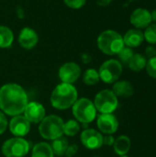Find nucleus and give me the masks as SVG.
<instances>
[{
	"label": "nucleus",
	"instance_id": "22",
	"mask_svg": "<svg viewBox=\"0 0 156 157\" xmlns=\"http://www.w3.org/2000/svg\"><path fill=\"white\" fill-rule=\"evenodd\" d=\"M68 145H69L68 141L65 138H63V137H60L58 139L53 140L51 144L53 155L60 157L64 156Z\"/></svg>",
	"mask_w": 156,
	"mask_h": 157
},
{
	"label": "nucleus",
	"instance_id": "6",
	"mask_svg": "<svg viewBox=\"0 0 156 157\" xmlns=\"http://www.w3.org/2000/svg\"><path fill=\"white\" fill-rule=\"evenodd\" d=\"M93 103L97 111L101 114L113 113L119 107L118 97L110 89H103L99 91L96 95Z\"/></svg>",
	"mask_w": 156,
	"mask_h": 157
},
{
	"label": "nucleus",
	"instance_id": "30",
	"mask_svg": "<svg viewBox=\"0 0 156 157\" xmlns=\"http://www.w3.org/2000/svg\"><path fill=\"white\" fill-rule=\"evenodd\" d=\"M78 152V146L76 144H71V145H68L67 149H66V152H65V155L64 156L66 157H73L74 155H75Z\"/></svg>",
	"mask_w": 156,
	"mask_h": 157
},
{
	"label": "nucleus",
	"instance_id": "38",
	"mask_svg": "<svg viewBox=\"0 0 156 157\" xmlns=\"http://www.w3.org/2000/svg\"><path fill=\"white\" fill-rule=\"evenodd\" d=\"M155 2H156V0H155Z\"/></svg>",
	"mask_w": 156,
	"mask_h": 157
},
{
	"label": "nucleus",
	"instance_id": "9",
	"mask_svg": "<svg viewBox=\"0 0 156 157\" xmlns=\"http://www.w3.org/2000/svg\"><path fill=\"white\" fill-rule=\"evenodd\" d=\"M81 72L82 71L79 64L74 62H68L60 67L58 75L62 83L73 84L80 78Z\"/></svg>",
	"mask_w": 156,
	"mask_h": 157
},
{
	"label": "nucleus",
	"instance_id": "15",
	"mask_svg": "<svg viewBox=\"0 0 156 157\" xmlns=\"http://www.w3.org/2000/svg\"><path fill=\"white\" fill-rule=\"evenodd\" d=\"M17 41L21 48L25 50H31L38 44L39 35L34 29L30 27H24L18 34Z\"/></svg>",
	"mask_w": 156,
	"mask_h": 157
},
{
	"label": "nucleus",
	"instance_id": "12",
	"mask_svg": "<svg viewBox=\"0 0 156 157\" xmlns=\"http://www.w3.org/2000/svg\"><path fill=\"white\" fill-rule=\"evenodd\" d=\"M10 132L15 137H24L30 131V122L25 118L24 115L14 116L8 124Z\"/></svg>",
	"mask_w": 156,
	"mask_h": 157
},
{
	"label": "nucleus",
	"instance_id": "32",
	"mask_svg": "<svg viewBox=\"0 0 156 157\" xmlns=\"http://www.w3.org/2000/svg\"><path fill=\"white\" fill-rule=\"evenodd\" d=\"M115 138L111 134H107L106 136H103V145L107 146H112L114 144Z\"/></svg>",
	"mask_w": 156,
	"mask_h": 157
},
{
	"label": "nucleus",
	"instance_id": "5",
	"mask_svg": "<svg viewBox=\"0 0 156 157\" xmlns=\"http://www.w3.org/2000/svg\"><path fill=\"white\" fill-rule=\"evenodd\" d=\"M72 111L75 120L84 124L91 123L97 117V109L94 103L86 98L77 99L72 106Z\"/></svg>",
	"mask_w": 156,
	"mask_h": 157
},
{
	"label": "nucleus",
	"instance_id": "13",
	"mask_svg": "<svg viewBox=\"0 0 156 157\" xmlns=\"http://www.w3.org/2000/svg\"><path fill=\"white\" fill-rule=\"evenodd\" d=\"M131 24L138 29H145L152 23L151 12L143 7L134 9L130 16Z\"/></svg>",
	"mask_w": 156,
	"mask_h": 157
},
{
	"label": "nucleus",
	"instance_id": "29",
	"mask_svg": "<svg viewBox=\"0 0 156 157\" xmlns=\"http://www.w3.org/2000/svg\"><path fill=\"white\" fill-rule=\"evenodd\" d=\"M8 126V121L6 117V114H4L2 111H0V134L4 133Z\"/></svg>",
	"mask_w": 156,
	"mask_h": 157
},
{
	"label": "nucleus",
	"instance_id": "37",
	"mask_svg": "<svg viewBox=\"0 0 156 157\" xmlns=\"http://www.w3.org/2000/svg\"><path fill=\"white\" fill-rule=\"evenodd\" d=\"M120 157H129V156H128L127 155H120Z\"/></svg>",
	"mask_w": 156,
	"mask_h": 157
},
{
	"label": "nucleus",
	"instance_id": "34",
	"mask_svg": "<svg viewBox=\"0 0 156 157\" xmlns=\"http://www.w3.org/2000/svg\"><path fill=\"white\" fill-rule=\"evenodd\" d=\"M16 13H17V16L18 18L22 19V18L25 17V11H24V9H23L20 6H17V8H16Z\"/></svg>",
	"mask_w": 156,
	"mask_h": 157
},
{
	"label": "nucleus",
	"instance_id": "24",
	"mask_svg": "<svg viewBox=\"0 0 156 157\" xmlns=\"http://www.w3.org/2000/svg\"><path fill=\"white\" fill-rule=\"evenodd\" d=\"M80 131V124L75 120H69L67 122L63 123V134L73 137L75 136Z\"/></svg>",
	"mask_w": 156,
	"mask_h": 157
},
{
	"label": "nucleus",
	"instance_id": "25",
	"mask_svg": "<svg viewBox=\"0 0 156 157\" xmlns=\"http://www.w3.org/2000/svg\"><path fill=\"white\" fill-rule=\"evenodd\" d=\"M144 40H146L149 45L156 44V23H151L143 32Z\"/></svg>",
	"mask_w": 156,
	"mask_h": 157
},
{
	"label": "nucleus",
	"instance_id": "8",
	"mask_svg": "<svg viewBox=\"0 0 156 157\" xmlns=\"http://www.w3.org/2000/svg\"><path fill=\"white\" fill-rule=\"evenodd\" d=\"M29 152V143L22 137L6 140L2 145V153L6 157H24Z\"/></svg>",
	"mask_w": 156,
	"mask_h": 157
},
{
	"label": "nucleus",
	"instance_id": "23",
	"mask_svg": "<svg viewBox=\"0 0 156 157\" xmlns=\"http://www.w3.org/2000/svg\"><path fill=\"white\" fill-rule=\"evenodd\" d=\"M83 81L86 86H95L100 81L98 71L94 68L87 69L83 75Z\"/></svg>",
	"mask_w": 156,
	"mask_h": 157
},
{
	"label": "nucleus",
	"instance_id": "19",
	"mask_svg": "<svg viewBox=\"0 0 156 157\" xmlns=\"http://www.w3.org/2000/svg\"><path fill=\"white\" fill-rule=\"evenodd\" d=\"M31 157H54V155L51 144L45 142H40L33 146Z\"/></svg>",
	"mask_w": 156,
	"mask_h": 157
},
{
	"label": "nucleus",
	"instance_id": "2",
	"mask_svg": "<svg viewBox=\"0 0 156 157\" xmlns=\"http://www.w3.org/2000/svg\"><path fill=\"white\" fill-rule=\"evenodd\" d=\"M78 99V93L73 84L61 83L52 90L50 98L51 106L59 110H64L75 103Z\"/></svg>",
	"mask_w": 156,
	"mask_h": 157
},
{
	"label": "nucleus",
	"instance_id": "21",
	"mask_svg": "<svg viewBox=\"0 0 156 157\" xmlns=\"http://www.w3.org/2000/svg\"><path fill=\"white\" fill-rule=\"evenodd\" d=\"M147 63V58L142 53H134L128 63V67L133 72L143 71Z\"/></svg>",
	"mask_w": 156,
	"mask_h": 157
},
{
	"label": "nucleus",
	"instance_id": "20",
	"mask_svg": "<svg viewBox=\"0 0 156 157\" xmlns=\"http://www.w3.org/2000/svg\"><path fill=\"white\" fill-rule=\"evenodd\" d=\"M14 41V33L10 28L0 25V48H9Z\"/></svg>",
	"mask_w": 156,
	"mask_h": 157
},
{
	"label": "nucleus",
	"instance_id": "28",
	"mask_svg": "<svg viewBox=\"0 0 156 157\" xmlns=\"http://www.w3.org/2000/svg\"><path fill=\"white\" fill-rule=\"evenodd\" d=\"M63 3L69 8L80 9L86 4V0H63Z\"/></svg>",
	"mask_w": 156,
	"mask_h": 157
},
{
	"label": "nucleus",
	"instance_id": "16",
	"mask_svg": "<svg viewBox=\"0 0 156 157\" xmlns=\"http://www.w3.org/2000/svg\"><path fill=\"white\" fill-rule=\"evenodd\" d=\"M123 37V41L125 46L129 48H137L143 44L144 41V36H143V31L142 29H130L129 30L126 31V33L122 36Z\"/></svg>",
	"mask_w": 156,
	"mask_h": 157
},
{
	"label": "nucleus",
	"instance_id": "36",
	"mask_svg": "<svg viewBox=\"0 0 156 157\" xmlns=\"http://www.w3.org/2000/svg\"><path fill=\"white\" fill-rule=\"evenodd\" d=\"M151 17H152V22L156 23V9H154L151 12Z\"/></svg>",
	"mask_w": 156,
	"mask_h": 157
},
{
	"label": "nucleus",
	"instance_id": "27",
	"mask_svg": "<svg viewBox=\"0 0 156 157\" xmlns=\"http://www.w3.org/2000/svg\"><path fill=\"white\" fill-rule=\"evenodd\" d=\"M145 69L150 77L156 79V56L147 60Z\"/></svg>",
	"mask_w": 156,
	"mask_h": 157
},
{
	"label": "nucleus",
	"instance_id": "31",
	"mask_svg": "<svg viewBox=\"0 0 156 157\" xmlns=\"http://www.w3.org/2000/svg\"><path fill=\"white\" fill-rule=\"evenodd\" d=\"M156 56V48L154 45H149L145 49V57L150 59Z\"/></svg>",
	"mask_w": 156,
	"mask_h": 157
},
{
	"label": "nucleus",
	"instance_id": "7",
	"mask_svg": "<svg viewBox=\"0 0 156 157\" xmlns=\"http://www.w3.org/2000/svg\"><path fill=\"white\" fill-rule=\"evenodd\" d=\"M123 71L122 64L117 59L105 61L98 69L100 80L106 84H114L119 80Z\"/></svg>",
	"mask_w": 156,
	"mask_h": 157
},
{
	"label": "nucleus",
	"instance_id": "11",
	"mask_svg": "<svg viewBox=\"0 0 156 157\" xmlns=\"http://www.w3.org/2000/svg\"><path fill=\"white\" fill-rule=\"evenodd\" d=\"M97 125L101 133L112 135L119 129V121L112 113L100 114L97 117Z\"/></svg>",
	"mask_w": 156,
	"mask_h": 157
},
{
	"label": "nucleus",
	"instance_id": "14",
	"mask_svg": "<svg viewBox=\"0 0 156 157\" xmlns=\"http://www.w3.org/2000/svg\"><path fill=\"white\" fill-rule=\"evenodd\" d=\"M25 118L30 123H40L46 116V110L42 104L37 101L29 102L24 110Z\"/></svg>",
	"mask_w": 156,
	"mask_h": 157
},
{
	"label": "nucleus",
	"instance_id": "18",
	"mask_svg": "<svg viewBox=\"0 0 156 157\" xmlns=\"http://www.w3.org/2000/svg\"><path fill=\"white\" fill-rule=\"evenodd\" d=\"M131 147V141L127 135H120L115 139L113 148L114 152L118 155H127Z\"/></svg>",
	"mask_w": 156,
	"mask_h": 157
},
{
	"label": "nucleus",
	"instance_id": "17",
	"mask_svg": "<svg viewBox=\"0 0 156 157\" xmlns=\"http://www.w3.org/2000/svg\"><path fill=\"white\" fill-rule=\"evenodd\" d=\"M112 91L118 98L120 97L123 98H128L134 94V87L130 81L118 80L113 84Z\"/></svg>",
	"mask_w": 156,
	"mask_h": 157
},
{
	"label": "nucleus",
	"instance_id": "1",
	"mask_svg": "<svg viewBox=\"0 0 156 157\" xmlns=\"http://www.w3.org/2000/svg\"><path fill=\"white\" fill-rule=\"evenodd\" d=\"M29 103L25 89L15 83H8L0 87V109L8 116H17L24 112Z\"/></svg>",
	"mask_w": 156,
	"mask_h": 157
},
{
	"label": "nucleus",
	"instance_id": "35",
	"mask_svg": "<svg viewBox=\"0 0 156 157\" xmlns=\"http://www.w3.org/2000/svg\"><path fill=\"white\" fill-rule=\"evenodd\" d=\"M111 2H112V0H97V4L102 7H106V6H109Z\"/></svg>",
	"mask_w": 156,
	"mask_h": 157
},
{
	"label": "nucleus",
	"instance_id": "10",
	"mask_svg": "<svg viewBox=\"0 0 156 157\" xmlns=\"http://www.w3.org/2000/svg\"><path fill=\"white\" fill-rule=\"evenodd\" d=\"M82 144L89 150L99 149L103 145V135L95 129H86L80 134Z\"/></svg>",
	"mask_w": 156,
	"mask_h": 157
},
{
	"label": "nucleus",
	"instance_id": "26",
	"mask_svg": "<svg viewBox=\"0 0 156 157\" xmlns=\"http://www.w3.org/2000/svg\"><path fill=\"white\" fill-rule=\"evenodd\" d=\"M133 54H134V52H133V50L131 48H129L127 46H124L122 48V50L117 55H118L119 61L120 62L121 64L128 65V63L131 61V59L133 56Z\"/></svg>",
	"mask_w": 156,
	"mask_h": 157
},
{
	"label": "nucleus",
	"instance_id": "3",
	"mask_svg": "<svg viewBox=\"0 0 156 157\" xmlns=\"http://www.w3.org/2000/svg\"><path fill=\"white\" fill-rule=\"evenodd\" d=\"M97 45L101 52L109 56L117 55L125 46L122 35L113 29L102 31L97 37Z\"/></svg>",
	"mask_w": 156,
	"mask_h": 157
},
{
	"label": "nucleus",
	"instance_id": "33",
	"mask_svg": "<svg viewBox=\"0 0 156 157\" xmlns=\"http://www.w3.org/2000/svg\"><path fill=\"white\" fill-rule=\"evenodd\" d=\"M81 61L84 63H89L91 61H92V56L89 54V53H87V52H85V53H83L82 55H81Z\"/></svg>",
	"mask_w": 156,
	"mask_h": 157
},
{
	"label": "nucleus",
	"instance_id": "4",
	"mask_svg": "<svg viewBox=\"0 0 156 157\" xmlns=\"http://www.w3.org/2000/svg\"><path fill=\"white\" fill-rule=\"evenodd\" d=\"M63 121L56 115L45 116L40 122L39 132L40 136L48 141H53L63 134Z\"/></svg>",
	"mask_w": 156,
	"mask_h": 157
}]
</instances>
